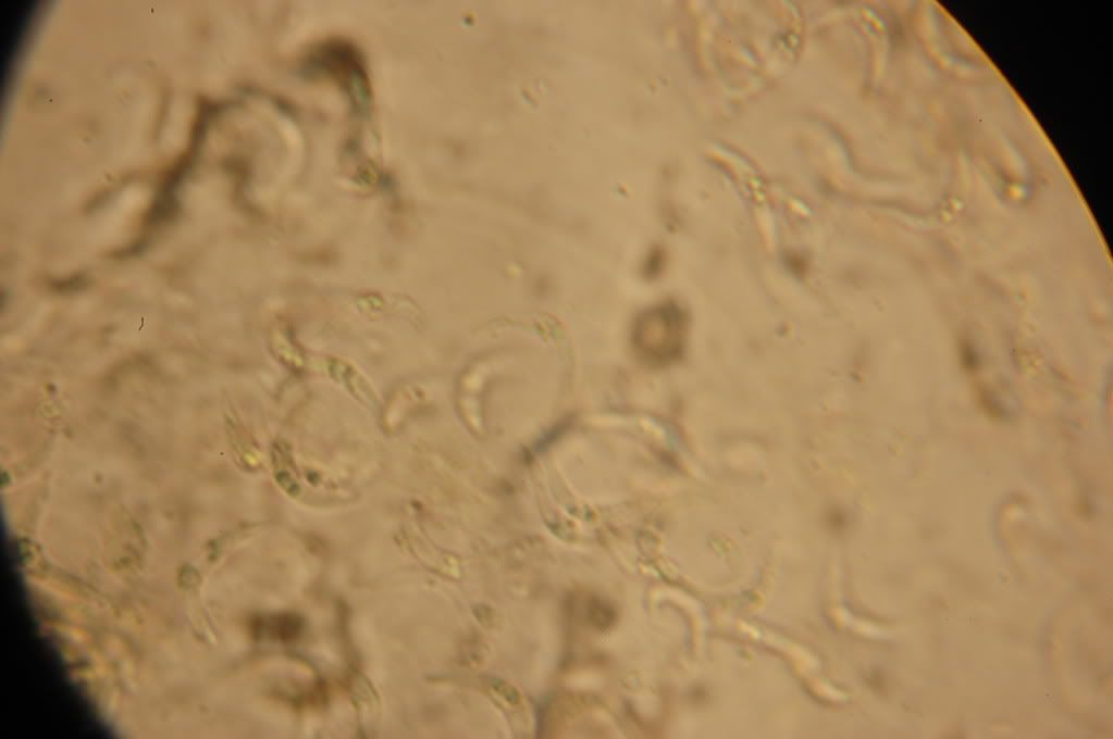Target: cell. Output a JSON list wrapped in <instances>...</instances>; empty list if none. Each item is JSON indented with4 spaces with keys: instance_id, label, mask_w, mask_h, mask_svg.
Returning a JSON list of instances; mask_svg holds the SVG:
<instances>
[{
    "instance_id": "obj_1",
    "label": "cell",
    "mask_w": 1113,
    "mask_h": 739,
    "mask_svg": "<svg viewBox=\"0 0 1113 739\" xmlns=\"http://www.w3.org/2000/svg\"><path fill=\"white\" fill-rule=\"evenodd\" d=\"M636 330V343L644 355L657 364L677 360L683 350L687 322L673 306H661L647 313Z\"/></svg>"
}]
</instances>
